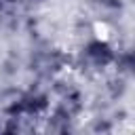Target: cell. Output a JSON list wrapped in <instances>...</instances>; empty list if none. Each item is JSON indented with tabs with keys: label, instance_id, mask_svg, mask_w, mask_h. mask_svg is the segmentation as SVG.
<instances>
[{
	"label": "cell",
	"instance_id": "cell-2",
	"mask_svg": "<svg viewBox=\"0 0 135 135\" xmlns=\"http://www.w3.org/2000/svg\"><path fill=\"white\" fill-rule=\"evenodd\" d=\"M133 120L131 118H124V120H120L118 122V127H116V135H133Z\"/></svg>",
	"mask_w": 135,
	"mask_h": 135
},
{
	"label": "cell",
	"instance_id": "cell-1",
	"mask_svg": "<svg viewBox=\"0 0 135 135\" xmlns=\"http://www.w3.org/2000/svg\"><path fill=\"white\" fill-rule=\"evenodd\" d=\"M93 30H95V36H97V38H99L101 42L110 40V34H112V30H110V25H108L105 21H95Z\"/></svg>",
	"mask_w": 135,
	"mask_h": 135
}]
</instances>
